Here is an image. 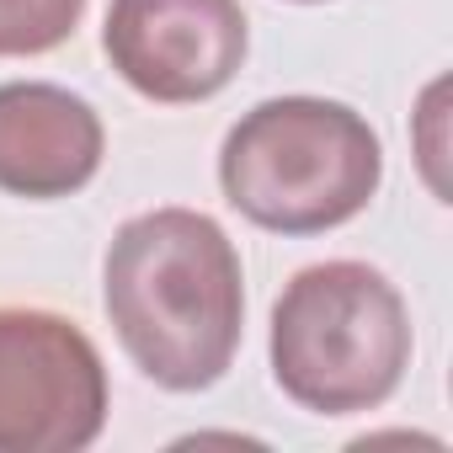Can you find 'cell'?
Wrapping results in <instances>:
<instances>
[{"mask_svg":"<svg viewBox=\"0 0 453 453\" xmlns=\"http://www.w3.org/2000/svg\"><path fill=\"white\" fill-rule=\"evenodd\" d=\"M102 304L128 363L176 395L230 373L246 331L241 251L197 208L134 213L107 246Z\"/></svg>","mask_w":453,"mask_h":453,"instance_id":"6da1fadb","label":"cell"},{"mask_svg":"<svg viewBox=\"0 0 453 453\" xmlns=\"http://www.w3.org/2000/svg\"><path fill=\"white\" fill-rule=\"evenodd\" d=\"M86 0H0V59H33L75 38Z\"/></svg>","mask_w":453,"mask_h":453,"instance_id":"52a82bcc","label":"cell"},{"mask_svg":"<svg viewBox=\"0 0 453 453\" xmlns=\"http://www.w3.org/2000/svg\"><path fill=\"white\" fill-rule=\"evenodd\" d=\"M411 310L368 262L294 273L273 304V379L315 416L379 411L411 368Z\"/></svg>","mask_w":453,"mask_h":453,"instance_id":"3957f363","label":"cell"},{"mask_svg":"<svg viewBox=\"0 0 453 453\" xmlns=\"http://www.w3.org/2000/svg\"><path fill=\"white\" fill-rule=\"evenodd\" d=\"M384 181V144L363 112L326 96H273L219 150V187L273 235H326L357 219Z\"/></svg>","mask_w":453,"mask_h":453,"instance_id":"7a4b0ae2","label":"cell"},{"mask_svg":"<svg viewBox=\"0 0 453 453\" xmlns=\"http://www.w3.org/2000/svg\"><path fill=\"white\" fill-rule=\"evenodd\" d=\"M107 155L96 107L49 81L0 86V192L54 203L81 192Z\"/></svg>","mask_w":453,"mask_h":453,"instance_id":"8992f818","label":"cell"},{"mask_svg":"<svg viewBox=\"0 0 453 453\" xmlns=\"http://www.w3.org/2000/svg\"><path fill=\"white\" fill-rule=\"evenodd\" d=\"M107 426L96 342L54 315L0 304V453H81Z\"/></svg>","mask_w":453,"mask_h":453,"instance_id":"277c9868","label":"cell"},{"mask_svg":"<svg viewBox=\"0 0 453 453\" xmlns=\"http://www.w3.org/2000/svg\"><path fill=\"white\" fill-rule=\"evenodd\" d=\"M299 6H320V0H299Z\"/></svg>","mask_w":453,"mask_h":453,"instance_id":"ba28073f","label":"cell"},{"mask_svg":"<svg viewBox=\"0 0 453 453\" xmlns=\"http://www.w3.org/2000/svg\"><path fill=\"white\" fill-rule=\"evenodd\" d=\"M102 49L150 102H208L246 65L251 27L241 0H112Z\"/></svg>","mask_w":453,"mask_h":453,"instance_id":"5b68a950","label":"cell"}]
</instances>
